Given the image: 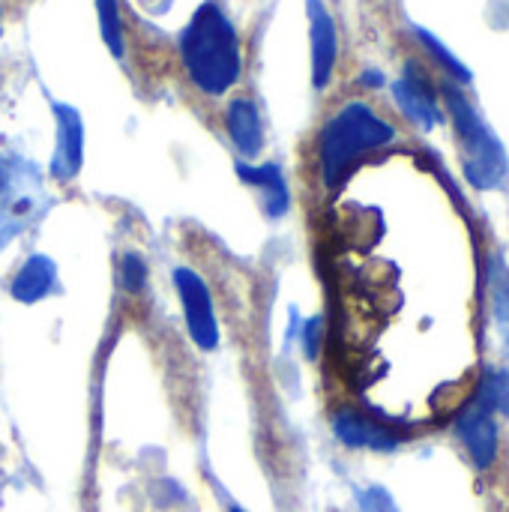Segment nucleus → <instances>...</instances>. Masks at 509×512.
Here are the masks:
<instances>
[{"label": "nucleus", "mask_w": 509, "mask_h": 512, "mask_svg": "<svg viewBox=\"0 0 509 512\" xmlns=\"http://www.w3.org/2000/svg\"><path fill=\"white\" fill-rule=\"evenodd\" d=\"M231 512H243V510H240V507H234V510H231Z\"/></svg>", "instance_id": "22"}, {"label": "nucleus", "mask_w": 509, "mask_h": 512, "mask_svg": "<svg viewBox=\"0 0 509 512\" xmlns=\"http://www.w3.org/2000/svg\"><path fill=\"white\" fill-rule=\"evenodd\" d=\"M237 177L255 189H261L264 198V213L270 219H282L291 210V192L285 183V174L279 165L267 162V165H249V162H237Z\"/></svg>", "instance_id": "11"}, {"label": "nucleus", "mask_w": 509, "mask_h": 512, "mask_svg": "<svg viewBox=\"0 0 509 512\" xmlns=\"http://www.w3.org/2000/svg\"><path fill=\"white\" fill-rule=\"evenodd\" d=\"M453 432L459 438V444L465 447L471 465L477 471H489L498 462V450H501V426L498 417L483 408L477 399H471L453 420Z\"/></svg>", "instance_id": "6"}, {"label": "nucleus", "mask_w": 509, "mask_h": 512, "mask_svg": "<svg viewBox=\"0 0 509 512\" xmlns=\"http://www.w3.org/2000/svg\"><path fill=\"white\" fill-rule=\"evenodd\" d=\"M0 33H3V30H0Z\"/></svg>", "instance_id": "23"}, {"label": "nucleus", "mask_w": 509, "mask_h": 512, "mask_svg": "<svg viewBox=\"0 0 509 512\" xmlns=\"http://www.w3.org/2000/svg\"><path fill=\"white\" fill-rule=\"evenodd\" d=\"M321 327H324V318L315 315L306 321V330H303V348H306V357L315 360L318 357V348H321Z\"/></svg>", "instance_id": "20"}, {"label": "nucleus", "mask_w": 509, "mask_h": 512, "mask_svg": "<svg viewBox=\"0 0 509 512\" xmlns=\"http://www.w3.org/2000/svg\"><path fill=\"white\" fill-rule=\"evenodd\" d=\"M360 81H363L366 87H381V84H384V75H381L378 69H366V72L360 75Z\"/></svg>", "instance_id": "21"}, {"label": "nucleus", "mask_w": 509, "mask_h": 512, "mask_svg": "<svg viewBox=\"0 0 509 512\" xmlns=\"http://www.w3.org/2000/svg\"><path fill=\"white\" fill-rule=\"evenodd\" d=\"M51 111L57 117V150L51 159V177L72 180L84 162V123L72 105L51 102Z\"/></svg>", "instance_id": "9"}, {"label": "nucleus", "mask_w": 509, "mask_h": 512, "mask_svg": "<svg viewBox=\"0 0 509 512\" xmlns=\"http://www.w3.org/2000/svg\"><path fill=\"white\" fill-rule=\"evenodd\" d=\"M393 138L396 129L381 114H375L366 102H348L339 114L327 120L318 138L324 186L336 189L366 153L387 147Z\"/></svg>", "instance_id": "2"}, {"label": "nucleus", "mask_w": 509, "mask_h": 512, "mask_svg": "<svg viewBox=\"0 0 509 512\" xmlns=\"http://www.w3.org/2000/svg\"><path fill=\"white\" fill-rule=\"evenodd\" d=\"M45 210L48 198L39 171L18 156H0V246L27 231Z\"/></svg>", "instance_id": "4"}, {"label": "nucleus", "mask_w": 509, "mask_h": 512, "mask_svg": "<svg viewBox=\"0 0 509 512\" xmlns=\"http://www.w3.org/2000/svg\"><path fill=\"white\" fill-rule=\"evenodd\" d=\"M174 288L180 294V306H183V318H186V330H189L192 342L201 351H216L219 348V321H216V309H213L207 282L192 267H177Z\"/></svg>", "instance_id": "5"}, {"label": "nucleus", "mask_w": 509, "mask_h": 512, "mask_svg": "<svg viewBox=\"0 0 509 512\" xmlns=\"http://www.w3.org/2000/svg\"><path fill=\"white\" fill-rule=\"evenodd\" d=\"M357 507L360 512H402L396 498L384 486H369V489L357 492Z\"/></svg>", "instance_id": "18"}, {"label": "nucleus", "mask_w": 509, "mask_h": 512, "mask_svg": "<svg viewBox=\"0 0 509 512\" xmlns=\"http://www.w3.org/2000/svg\"><path fill=\"white\" fill-rule=\"evenodd\" d=\"M180 57L192 84L207 96H222L237 84L243 69L240 39L219 3L210 0L195 9L192 21L180 33Z\"/></svg>", "instance_id": "1"}, {"label": "nucleus", "mask_w": 509, "mask_h": 512, "mask_svg": "<svg viewBox=\"0 0 509 512\" xmlns=\"http://www.w3.org/2000/svg\"><path fill=\"white\" fill-rule=\"evenodd\" d=\"M120 276H123V288L129 294H138L147 285V261L138 252H126L120 261Z\"/></svg>", "instance_id": "17"}, {"label": "nucleus", "mask_w": 509, "mask_h": 512, "mask_svg": "<svg viewBox=\"0 0 509 512\" xmlns=\"http://www.w3.org/2000/svg\"><path fill=\"white\" fill-rule=\"evenodd\" d=\"M444 99H447V111L456 126V135L462 141V165H465L468 183L480 192L498 189L509 171L507 150L501 138L489 129V123L477 114V108L468 102V96L456 84H444Z\"/></svg>", "instance_id": "3"}, {"label": "nucleus", "mask_w": 509, "mask_h": 512, "mask_svg": "<svg viewBox=\"0 0 509 512\" xmlns=\"http://www.w3.org/2000/svg\"><path fill=\"white\" fill-rule=\"evenodd\" d=\"M393 99L402 108V114L426 132L444 123V111L438 105V96H435L426 72L414 60H408L402 78L393 81Z\"/></svg>", "instance_id": "7"}, {"label": "nucleus", "mask_w": 509, "mask_h": 512, "mask_svg": "<svg viewBox=\"0 0 509 512\" xmlns=\"http://www.w3.org/2000/svg\"><path fill=\"white\" fill-rule=\"evenodd\" d=\"M96 15H99V33L108 51L120 60L126 51V42H123V18L117 9V0H96Z\"/></svg>", "instance_id": "16"}, {"label": "nucleus", "mask_w": 509, "mask_h": 512, "mask_svg": "<svg viewBox=\"0 0 509 512\" xmlns=\"http://www.w3.org/2000/svg\"><path fill=\"white\" fill-rule=\"evenodd\" d=\"M306 12H309V42H312V84L315 90H324L333 78L336 54H339L336 21L321 0H306Z\"/></svg>", "instance_id": "8"}, {"label": "nucleus", "mask_w": 509, "mask_h": 512, "mask_svg": "<svg viewBox=\"0 0 509 512\" xmlns=\"http://www.w3.org/2000/svg\"><path fill=\"white\" fill-rule=\"evenodd\" d=\"M333 435L351 447V450H372V453H393L399 447V435L390 432L384 423H375L372 417L354 411V408H342L333 417Z\"/></svg>", "instance_id": "10"}, {"label": "nucleus", "mask_w": 509, "mask_h": 512, "mask_svg": "<svg viewBox=\"0 0 509 512\" xmlns=\"http://www.w3.org/2000/svg\"><path fill=\"white\" fill-rule=\"evenodd\" d=\"M414 36L420 39V45L435 57V63H438V66H441L453 81H459V84H471V81H474L471 69H468V66H465V63H462V60H459V57H456V54H453V51H450V48H447V45L432 33V30H426V27H414Z\"/></svg>", "instance_id": "15"}, {"label": "nucleus", "mask_w": 509, "mask_h": 512, "mask_svg": "<svg viewBox=\"0 0 509 512\" xmlns=\"http://www.w3.org/2000/svg\"><path fill=\"white\" fill-rule=\"evenodd\" d=\"M495 321L504 339V348L509 354V282H495Z\"/></svg>", "instance_id": "19"}, {"label": "nucleus", "mask_w": 509, "mask_h": 512, "mask_svg": "<svg viewBox=\"0 0 509 512\" xmlns=\"http://www.w3.org/2000/svg\"><path fill=\"white\" fill-rule=\"evenodd\" d=\"M474 399L489 408L495 417H509V372L507 369H486L477 381Z\"/></svg>", "instance_id": "14"}, {"label": "nucleus", "mask_w": 509, "mask_h": 512, "mask_svg": "<svg viewBox=\"0 0 509 512\" xmlns=\"http://www.w3.org/2000/svg\"><path fill=\"white\" fill-rule=\"evenodd\" d=\"M225 126H228V135L234 141V147L252 159L261 153L264 147V129H261V117H258V108L249 102V99H234L228 105V114H225Z\"/></svg>", "instance_id": "13"}, {"label": "nucleus", "mask_w": 509, "mask_h": 512, "mask_svg": "<svg viewBox=\"0 0 509 512\" xmlns=\"http://www.w3.org/2000/svg\"><path fill=\"white\" fill-rule=\"evenodd\" d=\"M54 288H57V267H54V261L48 255H30L21 264V270L15 273V279L9 285V294H12L15 303L33 306L42 297H48Z\"/></svg>", "instance_id": "12"}]
</instances>
